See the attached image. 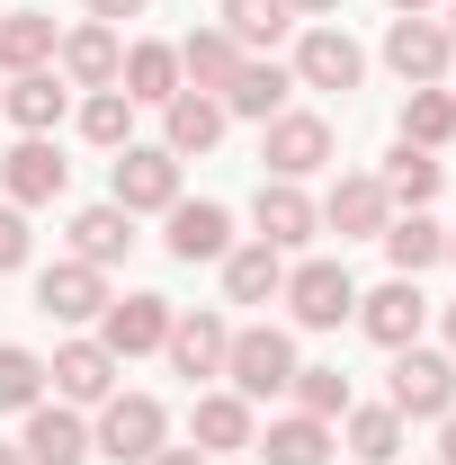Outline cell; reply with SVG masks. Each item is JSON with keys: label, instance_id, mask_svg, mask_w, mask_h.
<instances>
[{"label": "cell", "instance_id": "obj_1", "mask_svg": "<svg viewBox=\"0 0 456 465\" xmlns=\"http://www.w3.org/2000/svg\"><path fill=\"white\" fill-rule=\"evenodd\" d=\"M171 448V411L153 394H108L99 403V430H90V457H116V465H153Z\"/></svg>", "mask_w": 456, "mask_h": 465}, {"label": "cell", "instance_id": "obj_2", "mask_svg": "<svg viewBox=\"0 0 456 465\" xmlns=\"http://www.w3.org/2000/svg\"><path fill=\"white\" fill-rule=\"evenodd\" d=\"M385 403L402 411V420H448L456 411V358L448 349H394V394Z\"/></svg>", "mask_w": 456, "mask_h": 465}, {"label": "cell", "instance_id": "obj_3", "mask_svg": "<svg viewBox=\"0 0 456 465\" xmlns=\"http://www.w3.org/2000/svg\"><path fill=\"white\" fill-rule=\"evenodd\" d=\"M108 206H125V215H171L179 206V153H162V143H125L108 171Z\"/></svg>", "mask_w": 456, "mask_h": 465}, {"label": "cell", "instance_id": "obj_4", "mask_svg": "<svg viewBox=\"0 0 456 465\" xmlns=\"http://www.w3.org/2000/svg\"><path fill=\"white\" fill-rule=\"evenodd\" d=\"M224 376H233V394H242V403L286 394V385H295V341H286V331H269V322H251V331H233Z\"/></svg>", "mask_w": 456, "mask_h": 465}, {"label": "cell", "instance_id": "obj_5", "mask_svg": "<svg viewBox=\"0 0 456 465\" xmlns=\"http://www.w3.org/2000/svg\"><path fill=\"white\" fill-rule=\"evenodd\" d=\"M286 313L304 322V331H341L349 313H358V287H349L341 260H304V269H286Z\"/></svg>", "mask_w": 456, "mask_h": 465}, {"label": "cell", "instance_id": "obj_6", "mask_svg": "<svg viewBox=\"0 0 456 465\" xmlns=\"http://www.w3.org/2000/svg\"><path fill=\"white\" fill-rule=\"evenodd\" d=\"M260 162H269L278 179H313L322 162H332V125L304 116V108H278V116H269V134H260Z\"/></svg>", "mask_w": 456, "mask_h": 465}, {"label": "cell", "instance_id": "obj_7", "mask_svg": "<svg viewBox=\"0 0 456 465\" xmlns=\"http://www.w3.org/2000/svg\"><path fill=\"white\" fill-rule=\"evenodd\" d=\"M286 72H295L304 90H358V81H367V54H358V36H349V27L322 18V27H304V45H295Z\"/></svg>", "mask_w": 456, "mask_h": 465}, {"label": "cell", "instance_id": "obj_8", "mask_svg": "<svg viewBox=\"0 0 456 465\" xmlns=\"http://www.w3.org/2000/svg\"><path fill=\"white\" fill-rule=\"evenodd\" d=\"M251 224H260V242H269V251H295V242H313V232H322V206L304 197V179H260Z\"/></svg>", "mask_w": 456, "mask_h": 465}, {"label": "cell", "instance_id": "obj_9", "mask_svg": "<svg viewBox=\"0 0 456 465\" xmlns=\"http://www.w3.org/2000/svg\"><path fill=\"white\" fill-rule=\"evenodd\" d=\"M421 322H430V295H421V278H394V287L358 295V331L376 349H411L421 341Z\"/></svg>", "mask_w": 456, "mask_h": 465}, {"label": "cell", "instance_id": "obj_10", "mask_svg": "<svg viewBox=\"0 0 456 465\" xmlns=\"http://www.w3.org/2000/svg\"><path fill=\"white\" fill-rule=\"evenodd\" d=\"M448 27H439V18H394V27H385V63H394L402 81H411V90H439V81H448Z\"/></svg>", "mask_w": 456, "mask_h": 465}, {"label": "cell", "instance_id": "obj_11", "mask_svg": "<svg viewBox=\"0 0 456 465\" xmlns=\"http://www.w3.org/2000/svg\"><path fill=\"white\" fill-rule=\"evenodd\" d=\"M116 367H125V358H116L108 341H63L45 376H55L63 403H108V394H116Z\"/></svg>", "mask_w": 456, "mask_h": 465}, {"label": "cell", "instance_id": "obj_12", "mask_svg": "<svg viewBox=\"0 0 456 465\" xmlns=\"http://www.w3.org/2000/svg\"><path fill=\"white\" fill-rule=\"evenodd\" d=\"M322 224L341 232V242H376V232L394 224V197L376 188V171H349L332 197H322Z\"/></svg>", "mask_w": 456, "mask_h": 465}, {"label": "cell", "instance_id": "obj_13", "mask_svg": "<svg viewBox=\"0 0 456 465\" xmlns=\"http://www.w3.org/2000/svg\"><path fill=\"white\" fill-rule=\"evenodd\" d=\"M36 304L55 313V322H90V313H108V269H90V260H55L45 278H36Z\"/></svg>", "mask_w": 456, "mask_h": 465}, {"label": "cell", "instance_id": "obj_14", "mask_svg": "<svg viewBox=\"0 0 456 465\" xmlns=\"http://www.w3.org/2000/svg\"><path fill=\"white\" fill-rule=\"evenodd\" d=\"M55 72L72 81V90H116V72H125L116 27H99V18H90V27H72V36L55 45Z\"/></svg>", "mask_w": 456, "mask_h": 465}, {"label": "cell", "instance_id": "obj_15", "mask_svg": "<svg viewBox=\"0 0 456 465\" xmlns=\"http://www.w3.org/2000/svg\"><path fill=\"white\" fill-rule=\"evenodd\" d=\"M63 99H72V81H63L55 63H45V72H9L0 116H9L18 134H55V125H63Z\"/></svg>", "mask_w": 456, "mask_h": 465}, {"label": "cell", "instance_id": "obj_16", "mask_svg": "<svg viewBox=\"0 0 456 465\" xmlns=\"http://www.w3.org/2000/svg\"><path fill=\"white\" fill-rule=\"evenodd\" d=\"M63 179H72V162H63L45 134H27V143L0 162V188H9V206H55V197H63Z\"/></svg>", "mask_w": 456, "mask_h": 465}, {"label": "cell", "instance_id": "obj_17", "mask_svg": "<svg viewBox=\"0 0 456 465\" xmlns=\"http://www.w3.org/2000/svg\"><path fill=\"white\" fill-rule=\"evenodd\" d=\"M171 367L197 385V376H224V349H233V331L215 322V313H171Z\"/></svg>", "mask_w": 456, "mask_h": 465}, {"label": "cell", "instance_id": "obj_18", "mask_svg": "<svg viewBox=\"0 0 456 465\" xmlns=\"http://www.w3.org/2000/svg\"><path fill=\"white\" fill-rule=\"evenodd\" d=\"M224 251H233V215L215 206V197H197V206L179 197V206H171V260L197 269V260H224Z\"/></svg>", "mask_w": 456, "mask_h": 465}, {"label": "cell", "instance_id": "obj_19", "mask_svg": "<svg viewBox=\"0 0 456 465\" xmlns=\"http://www.w3.org/2000/svg\"><path fill=\"white\" fill-rule=\"evenodd\" d=\"M18 448H27V465H81V457H90V430H81L72 403H36Z\"/></svg>", "mask_w": 456, "mask_h": 465}, {"label": "cell", "instance_id": "obj_20", "mask_svg": "<svg viewBox=\"0 0 456 465\" xmlns=\"http://www.w3.org/2000/svg\"><path fill=\"white\" fill-rule=\"evenodd\" d=\"M99 341L116 349V358H144V349L171 341V295H125V304H108V331Z\"/></svg>", "mask_w": 456, "mask_h": 465}, {"label": "cell", "instance_id": "obj_21", "mask_svg": "<svg viewBox=\"0 0 456 465\" xmlns=\"http://www.w3.org/2000/svg\"><path fill=\"white\" fill-rule=\"evenodd\" d=\"M116 90L134 99V108H171L179 90V45H125V72H116Z\"/></svg>", "mask_w": 456, "mask_h": 465}, {"label": "cell", "instance_id": "obj_22", "mask_svg": "<svg viewBox=\"0 0 456 465\" xmlns=\"http://www.w3.org/2000/svg\"><path fill=\"white\" fill-rule=\"evenodd\" d=\"M286 90H295V72H286V63L242 54V72L224 81V116H260V125H269V116L286 108Z\"/></svg>", "mask_w": 456, "mask_h": 465}, {"label": "cell", "instance_id": "obj_23", "mask_svg": "<svg viewBox=\"0 0 456 465\" xmlns=\"http://www.w3.org/2000/svg\"><path fill=\"white\" fill-rule=\"evenodd\" d=\"M125 251H134V215H125V206H81V215H72V260L116 269Z\"/></svg>", "mask_w": 456, "mask_h": 465}, {"label": "cell", "instance_id": "obj_24", "mask_svg": "<svg viewBox=\"0 0 456 465\" xmlns=\"http://www.w3.org/2000/svg\"><path fill=\"white\" fill-rule=\"evenodd\" d=\"M376 242H385L394 278H421V269H439V260H448V224H430L421 206H411V215H394V224L376 232Z\"/></svg>", "mask_w": 456, "mask_h": 465}, {"label": "cell", "instance_id": "obj_25", "mask_svg": "<svg viewBox=\"0 0 456 465\" xmlns=\"http://www.w3.org/2000/svg\"><path fill=\"white\" fill-rule=\"evenodd\" d=\"M278 287H286V251H269V242L224 251V295L233 304H278Z\"/></svg>", "mask_w": 456, "mask_h": 465}, {"label": "cell", "instance_id": "obj_26", "mask_svg": "<svg viewBox=\"0 0 456 465\" xmlns=\"http://www.w3.org/2000/svg\"><path fill=\"white\" fill-rule=\"evenodd\" d=\"M251 457H269V465H322V457H332V420L286 411V420H269V439H251Z\"/></svg>", "mask_w": 456, "mask_h": 465}, {"label": "cell", "instance_id": "obj_27", "mask_svg": "<svg viewBox=\"0 0 456 465\" xmlns=\"http://www.w3.org/2000/svg\"><path fill=\"white\" fill-rule=\"evenodd\" d=\"M215 143H224V99H215V90H179L171 99V143H162V153L188 162V153H215Z\"/></svg>", "mask_w": 456, "mask_h": 465}, {"label": "cell", "instance_id": "obj_28", "mask_svg": "<svg viewBox=\"0 0 456 465\" xmlns=\"http://www.w3.org/2000/svg\"><path fill=\"white\" fill-rule=\"evenodd\" d=\"M55 63V18L45 9H0V72H45Z\"/></svg>", "mask_w": 456, "mask_h": 465}, {"label": "cell", "instance_id": "obj_29", "mask_svg": "<svg viewBox=\"0 0 456 465\" xmlns=\"http://www.w3.org/2000/svg\"><path fill=\"white\" fill-rule=\"evenodd\" d=\"M233 72H242V45H233L224 27H197V36L179 45V81H188V90H215V99H224Z\"/></svg>", "mask_w": 456, "mask_h": 465}, {"label": "cell", "instance_id": "obj_30", "mask_svg": "<svg viewBox=\"0 0 456 465\" xmlns=\"http://www.w3.org/2000/svg\"><path fill=\"white\" fill-rule=\"evenodd\" d=\"M188 430H197V448H206V457H233V448H251V439H260L242 394H197V420H188Z\"/></svg>", "mask_w": 456, "mask_h": 465}, {"label": "cell", "instance_id": "obj_31", "mask_svg": "<svg viewBox=\"0 0 456 465\" xmlns=\"http://www.w3.org/2000/svg\"><path fill=\"white\" fill-rule=\"evenodd\" d=\"M376 188H385L394 206H430V197H439V153L394 143V153H385V171H376Z\"/></svg>", "mask_w": 456, "mask_h": 465}, {"label": "cell", "instance_id": "obj_32", "mask_svg": "<svg viewBox=\"0 0 456 465\" xmlns=\"http://www.w3.org/2000/svg\"><path fill=\"white\" fill-rule=\"evenodd\" d=\"M215 27L251 54V45H278L286 27H295V9H286V0H224V18H215Z\"/></svg>", "mask_w": 456, "mask_h": 465}, {"label": "cell", "instance_id": "obj_33", "mask_svg": "<svg viewBox=\"0 0 456 465\" xmlns=\"http://www.w3.org/2000/svg\"><path fill=\"white\" fill-rule=\"evenodd\" d=\"M402 143H421V153L456 143V90H411L402 99Z\"/></svg>", "mask_w": 456, "mask_h": 465}, {"label": "cell", "instance_id": "obj_34", "mask_svg": "<svg viewBox=\"0 0 456 465\" xmlns=\"http://www.w3.org/2000/svg\"><path fill=\"white\" fill-rule=\"evenodd\" d=\"M349 457H358V465H394V457H402V411H394V403L349 411Z\"/></svg>", "mask_w": 456, "mask_h": 465}, {"label": "cell", "instance_id": "obj_35", "mask_svg": "<svg viewBox=\"0 0 456 465\" xmlns=\"http://www.w3.org/2000/svg\"><path fill=\"white\" fill-rule=\"evenodd\" d=\"M36 403H45V358L0 341V411H36Z\"/></svg>", "mask_w": 456, "mask_h": 465}, {"label": "cell", "instance_id": "obj_36", "mask_svg": "<svg viewBox=\"0 0 456 465\" xmlns=\"http://www.w3.org/2000/svg\"><path fill=\"white\" fill-rule=\"evenodd\" d=\"M81 134L108 143V153H125V143H134V99H125V90H90V99H81Z\"/></svg>", "mask_w": 456, "mask_h": 465}, {"label": "cell", "instance_id": "obj_37", "mask_svg": "<svg viewBox=\"0 0 456 465\" xmlns=\"http://www.w3.org/2000/svg\"><path fill=\"white\" fill-rule=\"evenodd\" d=\"M295 411L341 420V411H349V376H341V367H295Z\"/></svg>", "mask_w": 456, "mask_h": 465}, {"label": "cell", "instance_id": "obj_38", "mask_svg": "<svg viewBox=\"0 0 456 465\" xmlns=\"http://www.w3.org/2000/svg\"><path fill=\"white\" fill-rule=\"evenodd\" d=\"M27 269V206H0V278Z\"/></svg>", "mask_w": 456, "mask_h": 465}, {"label": "cell", "instance_id": "obj_39", "mask_svg": "<svg viewBox=\"0 0 456 465\" xmlns=\"http://www.w3.org/2000/svg\"><path fill=\"white\" fill-rule=\"evenodd\" d=\"M81 9H90V18H99V27H116V18H144V9H153V0H81Z\"/></svg>", "mask_w": 456, "mask_h": 465}, {"label": "cell", "instance_id": "obj_40", "mask_svg": "<svg viewBox=\"0 0 456 465\" xmlns=\"http://www.w3.org/2000/svg\"><path fill=\"white\" fill-rule=\"evenodd\" d=\"M153 465H206V448H162Z\"/></svg>", "mask_w": 456, "mask_h": 465}, {"label": "cell", "instance_id": "obj_41", "mask_svg": "<svg viewBox=\"0 0 456 465\" xmlns=\"http://www.w3.org/2000/svg\"><path fill=\"white\" fill-rule=\"evenodd\" d=\"M439 465H456V411L439 420Z\"/></svg>", "mask_w": 456, "mask_h": 465}, {"label": "cell", "instance_id": "obj_42", "mask_svg": "<svg viewBox=\"0 0 456 465\" xmlns=\"http://www.w3.org/2000/svg\"><path fill=\"white\" fill-rule=\"evenodd\" d=\"M286 9H313V18H332V9H341V0H286Z\"/></svg>", "mask_w": 456, "mask_h": 465}, {"label": "cell", "instance_id": "obj_43", "mask_svg": "<svg viewBox=\"0 0 456 465\" xmlns=\"http://www.w3.org/2000/svg\"><path fill=\"white\" fill-rule=\"evenodd\" d=\"M421 9H430V0H394V18H421Z\"/></svg>", "mask_w": 456, "mask_h": 465}, {"label": "cell", "instance_id": "obj_44", "mask_svg": "<svg viewBox=\"0 0 456 465\" xmlns=\"http://www.w3.org/2000/svg\"><path fill=\"white\" fill-rule=\"evenodd\" d=\"M0 465H27V448H0Z\"/></svg>", "mask_w": 456, "mask_h": 465}, {"label": "cell", "instance_id": "obj_45", "mask_svg": "<svg viewBox=\"0 0 456 465\" xmlns=\"http://www.w3.org/2000/svg\"><path fill=\"white\" fill-rule=\"evenodd\" d=\"M448 358H456V304H448Z\"/></svg>", "mask_w": 456, "mask_h": 465}, {"label": "cell", "instance_id": "obj_46", "mask_svg": "<svg viewBox=\"0 0 456 465\" xmlns=\"http://www.w3.org/2000/svg\"><path fill=\"white\" fill-rule=\"evenodd\" d=\"M448 45H456V0H448Z\"/></svg>", "mask_w": 456, "mask_h": 465}, {"label": "cell", "instance_id": "obj_47", "mask_svg": "<svg viewBox=\"0 0 456 465\" xmlns=\"http://www.w3.org/2000/svg\"><path fill=\"white\" fill-rule=\"evenodd\" d=\"M448 260H456V232H448Z\"/></svg>", "mask_w": 456, "mask_h": 465}]
</instances>
